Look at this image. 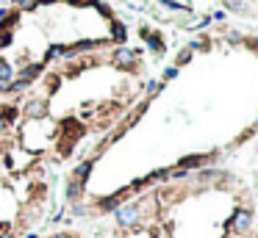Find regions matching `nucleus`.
<instances>
[{"mask_svg":"<svg viewBox=\"0 0 258 238\" xmlns=\"http://www.w3.org/2000/svg\"><path fill=\"white\" fill-rule=\"evenodd\" d=\"M11 80H14V67H11L8 61H0V83L8 89V83H11Z\"/></svg>","mask_w":258,"mask_h":238,"instance_id":"1a4fd4ad","label":"nucleus"},{"mask_svg":"<svg viewBox=\"0 0 258 238\" xmlns=\"http://www.w3.org/2000/svg\"><path fill=\"white\" fill-rule=\"evenodd\" d=\"M114 219H117L119 227H133V224L142 219V205L139 202H131V205H119L114 210Z\"/></svg>","mask_w":258,"mask_h":238,"instance_id":"f257e3e1","label":"nucleus"},{"mask_svg":"<svg viewBox=\"0 0 258 238\" xmlns=\"http://www.w3.org/2000/svg\"><path fill=\"white\" fill-rule=\"evenodd\" d=\"M211 161V155H189V158H181L178 161V169H197V166H203V163H208Z\"/></svg>","mask_w":258,"mask_h":238,"instance_id":"39448f33","label":"nucleus"},{"mask_svg":"<svg viewBox=\"0 0 258 238\" xmlns=\"http://www.w3.org/2000/svg\"><path fill=\"white\" fill-rule=\"evenodd\" d=\"M6 17H8V8H6V6H0V22L6 20Z\"/></svg>","mask_w":258,"mask_h":238,"instance_id":"a211bd4d","label":"nucleus"},{"mask_svg":"<svg viewBox=\"0 0 258 238\" xmlns=\"http://www.w3.org/2000/svg\"><path fill=\"white\" fill-rule=\"evenodd\" d=\"M3 91H6V86H3V83H0V94H3Z\"/></svg>","mask_w":258,"mask_h":238,"instance_id":"5701e85b","label":"nucleus"},{"mask_svg":"<svg viewBox=\"0 0 258 238\" xmlns=\"http://www.w3.org/2000/svg\"><path fill=\"white\" fill-rule=\"evenodd\" d=\"M142 36L147 39L150 50H155V53H164V42H161V36H158V34H150V28H142Z\"/></svg>","mask_w":258,"mask_h":238,"instance_id":"0eeeda50","label":"nucleus"},{"mask_svg":"<svg viewBox=\"0 0 258 238\" xmlns=\"http://www.w3.org/2000/svg\"><path fill=\"white\" fill-rule=\"evenodd\" d=\"M22 111H25V117H28V119H45V117H48V100H45V97H31Z\"/></svg>","mask_w":258,"mask_h":238,"instance_id":"f03ea898","label":"nucleus"},{"mask_svg":"<svg viewBox=\"0 0 258 238\" xmlns=\"http://www.w3.org/2000/svg\"><path fill=\"white\" fill-rule=\"evenodd\" d=\"M3 3H6V0H0V6H3Z\"/></svg>","mask_w":258,"mask_h":238,"instance_id":"b1692460","label":"nucleus"},{"mask_svg":"<svg viewBox=\"0 0 258 238\" xmlns=\"http://www.w3.org/2000/svg\"><path fill=\"white\" fill-rule=\"evenodd\" d=\"M125 3H128V0H125Z\"/></svg>","mask_w":258,"mask_h":238,"instance_id":"a878e982","label":"nucleus"},{"mask_svg":"<svg viewBox=\"0 0 258 238\" xmlns=\"http://www.w3.org/2000/svg\"><path fill=\"white\" fill-rule=\"evenodd\" d=\"M39 72H42V64H31V67H25V70H22V78H25V80H34Z\"/></svg>","mask_w":258,"mask_h":238,"instance_id":"ddd939ff","label":"nucleus"},{"mask_svg":"<svg viewBox=\"0 0 258 238\" xmlns=\"http://www.w3.org/2000/svg\"><path fill=\"white\" fill-rule=\"evenodd\" d=\"M25 238H39V236H36V233H28V236H25Z\"/></svg>","mask_w":258,"mask_h":238,"instance_id":"4be33fe9","label":"nucleus"},{"mask_svg":"<svg viewBox=\"0 0 258 238\" xmlns=\"http://www.w3.org/2000/svg\"><path fill=\"white\" fill-rule=\"evenodd\" d=\"M158 3H161L164 8H169V11H189L183 3H175V0H158Z\"/></svg>","mask_w":258,"mask_h":238,"instance_id":"4468645a","label":"nucleus"},{"mask_svg":"<svg viewBox=\"0 0 258 238\" xmlns=\"http://www.w3.org/2000/svg\"><path fill=\"white\" fill-rule=\"evenodd\" d=\"M0 238H14V236H11V233H3V236H0Z\"/></svg>","mask_w":258,"mask_h":238,"instance_id":"412c9836","label":"nucleus"},{"mask_svg":"<svg viewBox=\"0 0 258 238\" xmlns=\"http://www.w3.org/2000/svg\"><path fill=\"white\" fill-rule=\"evenodd\" d=\"M119 205H122V199H119V194H117V197H111V199L100 202V210H103V213H114V210H117Z\"/></svg>","mask_w":258,"mask_h":238,"instance_id":"9b49d317","label":"nucleus"},{"mask_svg":"<svg viewBox=\"0 0 258 238\" xmlns=\"http://www.w3.org/2000/svg\"><path fill=\"white\" fill-rule=\"evenodd\" d=\"M253 224V210L250 208H239L236 213H233V219H230V227L236 233H247Z\"/></svg>","mask_w":258,"mask_h":238,"instance_id":"20e7f679","label":"nucleus"},{"mask_svg":"<svg viewBox=\"0 0 258 238\" xmlns=\"http://www.w3.org/2000/svg\"><path fill=\"white\" fill-rule=\"evenodd\" d=\"M256 125H258V117H256Z\"/></svg>","mask_w":258,"mask_h":238,"instance_id":"393cba45","label":"nucleus"},{"mask_svg":"<svg viewBox=\"0 0 258 238\" xmlns=\"http://www.w3.org/2000/svg\"><path fill=\"white\" fill-rule=\"evenodd\" d=\"M192 61V50H181V53H178V61H175V67H183V64H189Z\"/></svg>","mask_w":258,"mask_h":238,"instance_id":"2eb2a0df","label":"nucleus"},{"mask_svg":"<svg viewBox=\"0 0 258 238\" xmlns=\"http://www.w3.org/2000/svg\"><path fill=\"white\" fill-rule=\"evenodd\" d=\"M86 213H89V208H86L84 202H72V205H70V216H72V219H84Z\"/></svg>","mask_w":258,"mask_h":238,"instance_id":"f8f14e48","label":"nucleus"},{"mask_svg":"<svg viewBox=\"0 0 258 238\" xmlns=\"http://www.w3.org/2000/svg\"><path fill=\"white\" fill-rule=\"evenodd\" d=\"M81 189H84V183L81 180H75V177H70V183H67V191H64V194H67V202H81Z\"/></svg>","mask_w":258,"mask_h":238,"instance_id":"423d86ee","label":"nucleus"},{"mask_svg":"<svg viewBox=\"0 0 258 238\" xmlns=\"http://www.w3.org/2000/svg\"><path fill=\"white\" fill-rule=\"evenodd\" d=\"M222 3H225L228 11H236V14H244V11H247V3H244V0H222Z\"/></svg>","mask_w":258,"mask_h":238,"instance_id":"9d476101","label":"nucleus"},{"mask_svg":"<svg viewBox=\"0 0 258 238\" xmlns=\"http://www.w3.org/2000/svg\"><path fill=\"white\" fill-rule=\"evenodd\" d=\"M136 56H139V53H136V50H131V47H122V44H119L117 50H114V64H117V67H122V70H131L133 64H136Z\"/></svg>","mask_w":258,"mask_h":238,"instance_id":"7ed1b4c3","label":"nucleus"},{"mask_svg":"<svg viewBox=\"0 0 258 238\" xmlns=\"http://www.w3.org/2000/svg\"><path fill=\"white\" fill-rule=\"evenodd\" d=\"M50 238H72V236H70V233H53Z\"/></svg>","mask_w":258,"mask_h":238,"instance_id":"aec40b11","label":"nucleus"},{"mask_svg":"<svg viewBox=\"0 0 258 238\" xmlns=\"http://www.w3.org/2000/svg\"><path fill=\"white\" fill-rule=\"evenodd\" d=\"M211 20H216V22H222V20H225V11H222V8H219V11H214V14H211Z\"/></svg>","mask_w":258,"mask_h":238,"instance_id":"f3484780","label":"nucleus"},{"mask_svg":"<svg viewBox=\"0 0 258 238\" xmlns=\"http://www.w3.org/2000/svg\"><path fill=\"white\" fill-rule=\"evenodd\" d=\"M92 163H95V161H81V163H75V169H72V177H75V180H81V183H86V175L92 172Z\"/></svg>","mask_w":258,"mask_h":238,"instance_id":"6e6552de","label":"nucleus"},{"mask_svg":"<svg viewBox=\"0 0 258 238\" xmlns=\"http://www.w3.org/2000/svg\"><path fill=\"white\" fill-rule=\"evenodd\" d=\"M6 127H8V122L3 117H0V133H6Z\"/></svg>","mask_w":258,"mask_h":238,"instance_id":"6ab92c4d","label":"nucleus"},{"mask_svg":"<svg viewBox=\"0 0 258 238\" xmlns=\"http://www.w3.org/2000/svg\"><path fill=\"white\" fill-rule=\"evenodd\" d=\"M178 78V67H167L164 70V80H175Z\"/></svg>","mask_w":258,"mask_h":238,"instance_id":"dca6fc26","label":"nucleus"}]
</instances>
